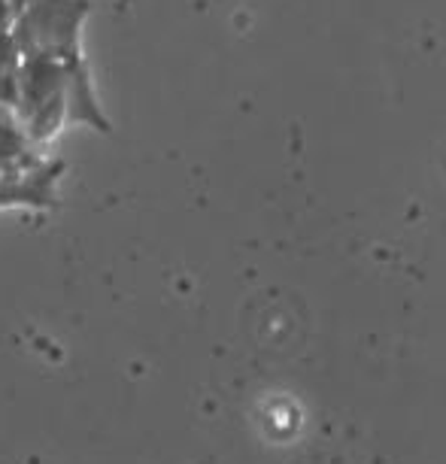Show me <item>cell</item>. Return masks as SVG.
<instances>
[{"label": "cell", "mask_w": 446, "mask_h": 464, "mask_svg": "<svg viewBox=\"0 0 446 464\" xmlns=\"http://www.w3.org/2000/svg\"><path fill=\"white\" fill-rule=\"evenodd\" d=\"M92 0H28L15 15L13 40L22 55L55 58L61 64L82 61V31Z\"/></svg>", "instance_id": "1"}, {"label": "cell", "mask_w": 446, "mask_h": 464, "mask_svg": "<svg viewBox=\"0 0 446 464\" xmlns=\"http://www.w3.org/2000/svg\"><path fill=\"white\" fill-rule=\"evenodd\" d=\"M19 73H22V52L15 46L13 34H6V37H0V107L4 110L15 107Z\"/></svg>", "instance_id": "2"}, {"label": "cell", "mask_w": 446, "mask_h": 464, "mask_svg": "<svg viewBox=\"0 0 446 464\" xmlns=\"http://www.w3.org/2000/svg\"><path fill=\"white\" fill-rule=\"evenodd\" d=\"M13 24H15V6L10 0H0V37L13 34Z\"/></svg>", "instance_id": "3"}, {"label": "cell", "mask_w": 446, "mask_h": 464, "mask_svg": "<svg viewBox=\"0 0 446 464\" xmlns=\"http://www.w3.org/2000/svg\"><path fill=\"white\" fill-rule=\"evenodd\" d=\"M10 4L15 6V15H19V13H22V6L28 4V0H10Z\"/></svg>", "instance_id": "4"}]
</instances>
